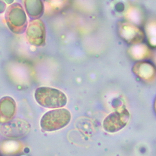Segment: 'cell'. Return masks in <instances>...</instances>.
<instances>
[{"instance_id":"obj_2","label":"cell","mask_w":156,"mask_h":156,"mask_svg":"<svg viewBox=\"0 0 156 156\" xmlns=\"http://www.w3.org/2000/svg\"><path fill=\"white\" fill-rule=\"evenodd\" d=\"M71 120V114L66 109L60 108L46 112L40 121L41 129L46 132L58 131L66 127Z\"/></svg>"},{"instance_id":"obj_3","label":"cell","mask_w":156,"mask_h":156,"mask_svg":"<svg viewBox=\"0 0 156 156\" xmlns=\"http://www.w3.org/2000/svg\"><path fill=\"white\" fill-rule=\"evenodd\" d=\"M5 21L9 29L15 34H23L27 29L28 20L25 11L18 3L9 6L5 12Z\"/></svg>"},{"instance_id":"obj_1","label":"cell","mask_w":156,"mask_h":156,"mask_svg":"<svg viewBox=\"0 0 156 156\" xmlns=\"http://www.w3.org/2000/svg\"><path fill=\"white\" fill-rule=\"evenodd\" d=\"M36 101L41 106L49 109H60L66 105L68 98L61 90L49 87H40L34 93Z\"/></svg>"},{"instance_id":"obj_9","label":"cell","mask_w":156,"mask_h":156,"mask_svg":"<svg viewBox=\"0 0 156 156\" xmlns=\"http://www.w3.org/2000/svg\"><path fill=\"white\" fill-rule=\"evenodd\" d=\"M5 9H6V4L3 2L0 1V13L4 12Z\"/></svg>"},{"instance_id":"obj_8","label":"cell","mask_w":156,"mask_h":156,"mask_svg":"<svg viewBox=\"0 0 156 156\" xmlns=\"http://www.w3.org/2000/svg\"><path fill=\"white\" fill-rule=\"evenodd\" d=\"M24 5L27 15L33 20L40 19L44 13V8L42 1L26 0L24 1Z\"/></svg>"},{"instance_id":"obj_6","label":"cell","mask_w":156,"mask_h":156,"mask_svg":"<svg viewBox=\"0 0 156 156\" xmlns=\"http://www.w3.org/2000/svg\"><path fill=\"white\" fill-rule=\"evenodd\" d=\"M30 130L28 122L21 119L11 120L1 126V133L6 137L20 138L27 136Z\"/></svg>"},{"instance_id":"obj_4","label":"cell","mask_w":156,"mask_h":156,"mask_svg":"<svg viewBox=\"0 0 156 156\" xmlns=\"http://www.w3.org/2000/svg\"><path fill=\"white\" fill-rule=\"evenodd\" d=\"M129 119L130 114L127 109H118L109 114L105 119L102 123L103 128L108 133H117L126 127Z\"/></svg>"},{"instance_id":"obj_10","label":"cell","mask_w":156,"mask_h":156,"mask_svg":"<svg viewBox=\"0 0 156 156\" xmlns=\"http://www.w3.org/2000/svg\"><path fill=\"white\" fill-rule=\"evenodd\" d=\"M154 109H155V113H156V98H155V102H154Z\"/></svg>"},{"instance_id":"obj_7","label":"cell","mask_w":156,"mask_h":156,"mask_svg":"<svg viewBox=\"0 0 156 156\" xmlns=\"http://www.w3.org/2000/svg\"><path fill=\"white\" fill-rule=\"evenodd\" d=\"M16 111L15 101L9 96L0 99V122L6 123L14 118Z\"/></svg>"},{"instance_id":"obj_5","label":"cell","mask_w":156,"mask_h":156,"mask_svg":"<svg viewBox=\"0 0 156 156\" xmlns=\"http://www.w3.org/2000/svg\"><path fill=\"white\" fill-rule=\"evenodd\" d=\"M28 42L34 46H41L46 41V27L41 20H31L26 31Z\"/></svg>"}]
</instances>
